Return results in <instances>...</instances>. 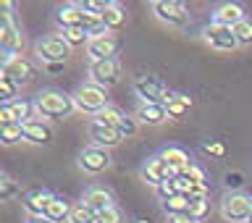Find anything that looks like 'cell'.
Wrapping results in <instances>:
<instances>
[{
    "label": "cell",
    "mask_w": 252,
    "mask_h": 223,
    "mask_svg": "<svg viewBox=\"0 0 252 223\" xmlns=\"http://www.w3.org/2000/svg\"><path fill=\"white\" fill-rule=\"evenodd\" d=\"M55 24L61 29H71V27H82V8L79 3H68V5H61L55 11Z\"/></svg>",
    "instance_id": "obj_21"
},
{
    "label": "cell",
    "mask_w": 252,
    "mask_h": 223,
    "mask_svg": "<svg viewBox=\"0 0 252 223\" xmlns=\"http://www.w3.org/2000/svg\"><path fill=\"white\" fill-rule=\"evenodd\" d=\"M134 92H137L139 102H150V105H165V100L171 97L165 84L153 74H139L134 79Z\"/></svg>",
    "instance_id": "obj_4"
},
{
    "label": "cell",
    "mask_w": 252,
    "mask_h": 223,
    "mask_svg": "<svg viewBox=\"0 0 252 223\" xmlns=\"http://www.w3.org/2000/svg\"><path fill=\"white\" fill-rule=\"evenodd\" d=\"M87 74H90L92 84L108 90V87L118 84V79H121V66H118V61H92L90 68H87Z\"/></svg>",
    "instance_id": "obj_11"
},
{
    "label": "cell",
    "mask_w": 252,
    "mask_h": 223,
    "mask_svg": "<svg viewBox=\"0 0 252 223\" xmlns=\"http://www.w3.org/2000/svg\"><path fill=\"white\" fill-rule=\"evenodd\" d=\"M102 24H105L108 32H118L126 24V11L118 3H108L105 13H102Z\"/></svg>",
    "instance_id": "obj_24"
},
{
    "label": "cell",
    "mask_w": 252,
    "mask_h": 223,
    "mask_svg": "<svg viewBox=\"0 0 252 223\" xmlns=\"http://www.w3.org/2000/svg\"><path fill=\"white\" fill-rule=\"evenodd\" d=\"M134 118L142 124H147V126H160L168 121V110H165V105H150V102H139V108H137V113H134Z\"/></svg>",
    "instance_id": "obj_19"
},
{
    "label": "cell",
    "mask_w": 252,
    "mask_h": 223,
    "mask_svg": "<svg viewBox=\"0 0 252 223\" xmlns=\"http://www.w3.org/2000/svg\"><path fill=\"white\" fill-rule=\"evenodd\" d=\"M189 210V197L187 194H176L171 200L163 202V213L165 216H176V213H187Z\"/></svg>",
    "instance_id": "obj_31"
},
{
    "label": "cell",
    "mask_w": 252,
    "mask_h": 223,
    "mask_svg": "<svg viewBox=\"0 0 252 223\" xmlns=\"http://www.w3.org/2000/svg\"><path fill=\"white\" fill-rule=\"evenodd\" d=\"M160 158H163V160L168 163L176 173H184L189 165H192V158H189V153H187V150H181V147H176V145L163 147V150H160Z\"/></svg>",
    "instance_id": "obj_20"
},
{
    "label": "cell",
    "mask_w": 252,
    "mask_h": 223,
    "mask_svg": "<svg viewBox=\"0 0 252 223\" xmlns=\"http://www.w3.org/2000/svg\"><path fill=\"white\" fill-rule=\"evenodd\" d=\"M8 110H11V116H13V121L16 124H27L32 121V118H37L34 113V100H13V102H8Z\"/></svg>",
    "instance_id": "obj_23"
},
{
    "label": "cell",
    "mask_w": 252,
    "mask_h": 223,
    "mask_svg": "<svg viewBox=\"0 0 252 223\" xmlns=\"http://www.w3.org/2000/svg\"><path fill=\"white\" fill-rule=\"evenodd\" d=\"M220 216L231 223H247L252 216V197L247 192H226L220 200Z\"/></svg>",
    "instance_id": "obj_3"
},
{
    "label": "cell",
    "mask_w": 252,
    "mask_h": 223,
    "mask_svg": "<svg viewBox=\"0 0 252 223\" xmlns=\"http://www.w3.org/2000/svg\"><path fill=\"white\" fill-rule=\"evenodd\" d=\"M0 47L5 55H19L21 50V32L13 24L11 13H3V21H0Z\"/></svg>",
    "instance_id": "obj_13"
},
{
    "label": "cell",
    "mask_w": 252,
    "mask_h": 223,
    "mask_svg": "<svg viewBox=\"0 0 252 223\" xmlns=\"http://www.w3.org/2000/svg\"><path fill=\"white\" fill-rule=\"evenodd\" d=\"M24 139V124H8L3 126V145H16Z\"/></svg>",
    "instance_id": "obj_34"
},
{
    "label": "cell",
    "mask_w": 252,
    "mask_h": 223,
    "mask_svg": "<svg viewBox=\"0 0 252 223\" xmlns=\"http://www.w3.org/2000/svg\"><path fill=\"white\" fill-rule=\"evenodd\" d=\"M189 216H192L197 223H202L205 218L210 216V197H205V200H189Z\"/></svg>",
    "instance_id": "obj_32"
},
{
    "label": "cell",
    "mask_w": 252,
    "mask_h": 223,
    "mask_svg": "<svg viewBox=\"0 0 252 223\" xmlns=\"http://www.w3.org/2000/svg\"><path fill=\"white\" fill-rule=\"evenodd\" d=\"M47 71H50V74H58V71L63 68V63H47V66H45Z\"/></svg>",
    "instance_id": "obj_43"
},
{
    "label": "cell",
    "mask_w": 252,
    "mask_h": 223,
    "mask_svg": "<svg viewBox=\"0 0 252 223\" xmlns=\"http://www.w3.org/2000/svg\"><path fill=\"white\" fill-rule=\"evenodd\" d=\"M168 223H197L189 213H176V216H168Z\"/></svg>",
    "instance_id": "obj_41"
},
{
    "label": "cell",
    "mask_w": 252,
    "mask_h": 223,
    "mask_svg": "<svg viewBox=\"0 0 252 223\" xmlns=\"http://www.w3.org/2000/svg\"><path fill=\"white\" fill-rule=\"evenodd\" d=\"M181 176H187L189 181H192V184H205V187H208V176H205V171L200 168V165H189V168L184 171V173H181Z\"/></svg>",
    "instance_id": "obj_36"
},
{
    "label": "cell",
    "mask_w": 252,
    "mask_h": 223,
    "mask_svg": "<svg viewBox=\"0 0 252 223\" xmlns=\"http://www.w3.org/2000/svg\"><path fill=\"white\" fill-rule=\"evenodd\" d=\"M90 139H92L94 147L110 150V147L121 145V142H124V134L118 131V129H110V126H102V124H97V121H92V124H90Z\"/></svg>",
    "instance_id": "obj_14"
},
{
    "label": "cell",
    "mask_w": 252,
    "mask_h": 223,
    "mask_svg": "<svg viewBox=\"0 0 252 223\" xmlns=\"http://www.w3.org/2000/svg\"><path fill=\"white\" fill-rule=\"evenodd\" d=\"M134 223H155V221H150V218H137Z\"/></svg>",
    "instance_id": "obj_44"
},
{
    "label": "cell",
    "mask_w": 252,
    "mask_h": 223,
    "mask_svg": "<svg viewBox=\"0 0 252 223\" xmlns=\"http://www.w3.org/2000/svg\"><path fill=\"white\" fill-rule=\"evenodd\" d=\"M124 110L121 108H116V105H108L105 110H100L97 116L92 118V121H97V124H102V126H110V129H118V124L124 121Z\"/></svg>",
    "instance_id": "obj_27"
},
{
    "label": "cell",
    "mask_w": 252,
    "mask_h": 223,
    "mask_svg": "<svg viewBox=\"0 0 252 223\" xmlns=\"http://www.w3.org/2000/svg\"><path fill=\"white\" fill-rule=\"evenodd\" d=\"M16 92H19V84H16L11 76L0 74V100H3V105H8V102H13V100H19V97H16Z\"/></svg>",
    "instance_id": "obj_30"
},
{
    "label": "cell",
    "mask_w": 252,
    "mask_h": 223,
    "mask_svg": "<svg viewBox=\"0 0 252 223\" xmlns=\"http://www.w3.org/2000/svg\"><path fill=\"white\" fill-rule=\"evenodd\" d=\"M173 176H179L176 171L171 168L168 163L163 160L160 155H153V158H147L145 163H142V168H139V179L145 181V184H150V187H160L163 181H168V179H173Z\"/></svg>",
    "instance_id": "obj_9"
},
{
    "label": "cell",
    "mask_w": 252,
    "mask_h": 223,
    "mask_svg": "<svg viewBox=\"0 0 252 223\" xmlns=\"http://www.w3.org/2000/svg\"><path fill=\"white\" fill-rule=\"evenodd\" d=\"M68 223H97V213L92 208H87L84 202H76L74 208H71Z\"/></svg>",
    "instance_id": "obj_29"
},
{
    "label": "cell",
    "mask_w": 252,
    "mask_h": 223,
    "mask_svg": "<svg viewBox=\"0 0 252 223\" xmlns=\"http://www.w3.org/2000/svg\"><path fill=\"white\" fill-rule=\"evenodd\" d=\"M244 5L239 3H220L216 11H213V24H220V27H236L239 21H244Z\"/></svg>",
    "instance_id": "obj_17"
},
{
    "label": "cell",
    "mask_w": 252,
    "mask_h": 223,
    "mask_svg": "<svg viewBox=\"0 0 252 223\" xmlns=\"http://www.w3.org/2000/svg\"><path fill=\"white\" fill-rule=\"evenodd\" d=\"M0 74H5V76H11L16 84H29L32 79L37 76V66L32 63L27 55H5L3 63H0Z\"/></svg>",
    "instance_id": "obj_6"
},
{
    "label": "cell",
    "mask_w": 252,
    "mask_h": 223,
    "mask_svg": "<svg viewBox=\"0 0 252 223\" xmlns=\"http://www.w3.org/2000/svg\"><path fill=\"white\" fill-rule=\"evenodd\" d=\"M34 110H37L39 118H53V121H58V118H68L76 110V105H74V97H71V95L61 92V90H45L34 97Z\"/></svg>",
    "instance_id": "obj_1"
},
{
    "label": "cell",
    "mask_w": 252,
    "mask_h": 223,
    "mask_svg": "<svg viewBox=\"0 0 252 223\" xmlns=\"http://www.w3.org/2000/svg\"><path fill=\"white\" fill-rule=\"evenodd\" d=\"M189 108H192V97L184 95V92H171V97L165 100V110H168V116L173 118V121H179Z\"/></svg>",
    "instance_id": "obj_22"
},
{
    "label": "cell",
    "mask_w": 252,
    "mask_h": 223,
    "mask_svg": "<svg viewBox=\"0 0 252 223\" xmlns=\"http://www.w3.org/2000/svg\"><path fill=\"white\" fill-rule=\"evenodd\" d=\"M53 197H55V194L45 192V189H34V192H27V194L21 197L27 216H45L47 208H50V202H53Z\"/></svg>",
    "instance_id": "obj_18"
},
{
    "label": "cell",
    "mask_w": 252,
    "mask_h": 223,
    "mask_svg": "<svg viewBox=\"0 0 252 223\" xmlns=\"http://www.w3.org/2000/svg\"><path fill=\"white\" fill-rule=\"evenodd\" d=\"M234 34H236V42L239 45H252V19H244L236 24Z\"/></svg>",
    "instance_id": "obj_33"
},
{
    "label": "cell",
    "mask_w": 252,
    "mask_h": 223,
    "mask_svg": "<svg viewBox=\"0 0 252 223\" xmlns=\"http://www.w3.org/2000/svg\"><path fill=\"white\" fill-rule=\"evenodd\" d=\"M24 223H53L50 218H45V216H27V221Z\"/></svg>",
    "instance_id": "obj_42"
},
{
    "label": "cell",
    "mask_w": 252,
    "mask_h": 223,
    "mask_svg": "<svg viewBox=\"0 0 252 223\" xmlns=\"http://www.w3.org/2000/svg\"><path fill=\"white\" fill-rule=\"evenodd\" d=\"M71 208H74V205H71L68 200H63V197L55 194L53 202H50V208H47V213H45V218H50L53 223H63V221H68Z\"/></svg>",
    "instance_id": "obj_25"
},
{
    "label": "cell",
    "mask_w": 252,
    "mask_h": 223,
    "mask_svg": "<svg viewBox=\"0 0 252 223\" xmlns=\"http://www.w3.org/2000/svg\"><path fill=\"white\" fill-rule=\"evenodd\" d=\"M153 16L158 21L168 24V27H187L189 24V11L184 3H176V0H155L153 3Z\"/></svg>",
    "instance_id": "obj_7"
},
{
    "label": "cell",
    "mask_w": 252,
    "mask_h": 223,
    "mask_svg": "<svg viewBox=\"0 0 252 223\" xmlns=\"http://www.w3.org/2000/svg\"><path fill=\"white\" fill-rule=\"evenodd\" d=\"M71 97H74L76 110H82V113H90V116H97L100 110H105V108L110 105V102H108V90H102V87L92 84V82L79 84Z\"/></svg>",
    "instance_id": "obj_2"
},
{
    "label": "cell",
    "mask_w": 252,
    "mask_h": 223,
    "mask_svg": "<svg viewBox=\"0 0 252 223\" xmlns=\"http://www.w3.org/2000/svg\"><path fill=\"white\" fill-rule=\"evenodd\" d=\"M121 53V37H116L113 32H105V34H97L90 39L87 45V55L92 61H116V55Z\"/></svg>",
    "instance_id": "obj_8"
},
{
    "label": "cell",
    "mask_w": 252,
    "mask_h": 223,
    "mask_svg": "<svg viewBox=\"0 0 252 223\" xmlns=\"http://www.w3.org/2000/svg\"><path fill=\"white\" fill-rule=\"evenodd\" d=\"M79 168H82L84 173H102V171H108L110 168V155H108V150H102V147H84L82 153H79Z\"/></svg>",
    "instance_id": "obj_12"
},
{
    "label": "cell",
    "mask_w": 252,
    "mask_h": 223,
    "mask_svg": "<svg viewBox=\"0 0 252 223\" xmlns=\"http://www.w3.org/2000/svg\"><path fill=\"white\" fill-rule=\"evenodd\" d=\"M79 8H84V11H90V13L102 16V13H105V8H108V3H102V0H84V3H79Z\"/></svg>",
    "instance_id": "obj_39"
},
{
    "label": "cell",
    "mask_w": 252,
    "mask_h": 223,
    "mask_svg": "<svg viewBox=\"0 0 252 223\" xmlns=\"http://www.w3.org/2000/svg\"><path fill=\"white\" fill-rule=\"evenodd\" d=\"M58 34L66 39V42L71 47H87L90 45V32H87L84 27H71V29H58Z\"/></svg>",
    "instance_id": "obj_26"
},
{
    "label": "cell",
    "mask_w": 252,
    "mask_h": 223,
    "mask_svg": "<svg viewBox=\"0 0 252 223\" xmlns=\"http://www.w3.org/2000/svg\"><path fill=\"white\" fill-rule=\"evenodd\" d=\"M82 202L87 205V208H92L97 216L116 205V202H113V194H110L105 187H87L84 194H82Z\"/></svg>",
    "instance_id": "obj_15"
},
{
    "label": "cell",
    "mask_w": 252,
    "mask_h": 223,
    "mask_svg": "<svg viewBox=\"0 0 252 223\" xmlns=\"http://www.w3.org/2000/svg\"><path fill=\"white\" fill-rule=\"evenodd\" d=\"M97 223H126V216H124V210L118 208V205H113V208H108L105 213H100Z\"/></svg>",
    "instance_id": "obj_35"
},
{
    "label": "cell",
    "mask_w": 252,
    "mask_h": 223,
    "mask_svg": "<svg viewBox=\"0 0 252 223\" xmlns=\"http://www.w3.org/2000/svg\"><path fill=\"white\" fill-rule=\"evenodd\" d=\"M34 53L39 55V61L45 63H66L71 55V45L61 34H47L34 45Z\"/></svg>",
    "instance_id": "obj_5"
},
{
    "label": "cell",
    "mask_w": 252,
    "mask_h": 223,
    "mask_svg": "<svg viewBox=\"0 0 252 223\" xmlns=\"http://www.w3.org/2000/svg\"><path fill=\"white\" fill-rule=\"evenodd\" d=\"M24 142H32V145H50L53 142V126L39 121V116L32 118V121L24 124Z\"/></svg>",
    "instance_id": "obj_16"
},
{
    "label": "cell",
    "mask_w": 252,
    "mask_h": 223,
    "mask_svg": "<svg viewBox=\"0 0 252 223\" xmlns=\"http://www.w3.org/2000/svg\"><path fill=\"white\" fill-rule=\"evenodd\" d=\"M155 192H158V197H160V200L165 202V200H171V197H176V194H179V189H176V181L168 179V181H163V184L158 187Z\"/></svg>",
    "instance_id": "obj_37"
},
{
    "label": "cell",
    "mask_w": 252,
    "mask_h": 223,
    "mask_svg": "<svg viewBox=\"0 0 252 223\" xmlns=\"http://www.w3.org/2000/svg\"><path fill=\"white\" fill-rule=\"evenodd\" d=\"M13 197H24V194H21V187H19V181L11 179V176L3 171V173H0V200H3V202H11Z\"/></svg>",
    "instance_id": "obj_28"
},
{
    "label": "cell",
    "mask_w": 252,
    "mask_h": 223,
    "mask_svg": "<svg viewBox=\"0 0 252 223\" xmlns=\"http://www.w3.org/2000/svg\"><path fill=\"white\" fill-rule=\"evenodd\" d=\"M247 223H252V216H250V221H247Z\"/></svg>",
    "instance_id": "obj_45"
},
{
    "label": "cell",
    "mask_w": 252,
    "mask_h": 223,
    "mask_svg": "<svg viewBox=\"0 0 252 223\" xmlns=\"http://www.w3.org/2000/svg\"><path fill=\"white\" fill-rule=\"evenodd\" d=\"M202 39L218 53H231L234 47H239L231 27H220V24H213V21L202 29Z\"/></svg>",
    "instance_id": "obj_10"
},
{
    "label": "cell",
    "mask_w": 252,
    "mask_h": 223,
    "mask_svg": "<svg viewBox=\"0 0 252 223\" xmlns=\"http://www.w3.org/2000/svg\"><path fill=\"white\" fill-rule=\"evenodd\" d=\"M118 131L124 134V139L134 137V134H137V118H134V116H124V121L118 124Z\"/></svg>",
    "instance_id": "obj_38"
},
{
    "label": "cell",
    "mask_w": 252,
    "mask_h": 223,
    "mask_svg": "<svg viewBox=\"0 0 252 223\" xmlns=\"http://www.w3.org/2000/svg\"><path fill=\"white\" fill-rule=\"evenodd\" d=\"M202 153H208V155H216V158H220L226 153V147L220 145V142H210V145H205L202 147Z\"/></svg>",
    "instance_id": "obj_40"
}]
</instances>
